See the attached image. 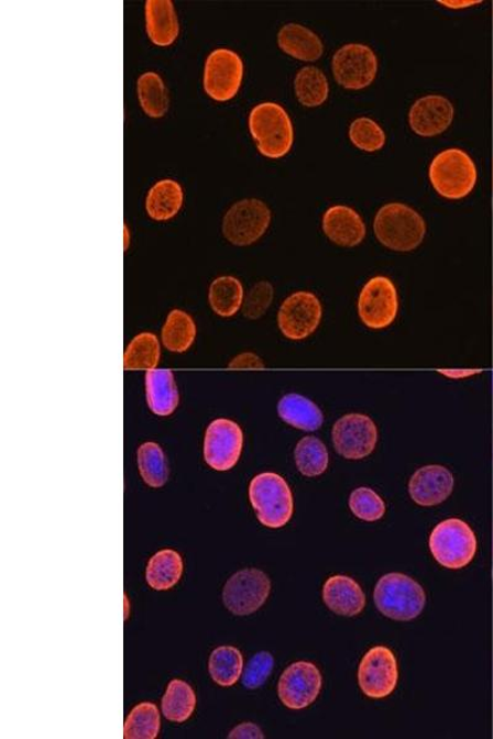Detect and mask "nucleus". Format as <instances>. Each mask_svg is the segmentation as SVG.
Returning <instances> with one entry per match:
<instances>
[{
  "instance_id": "f257e3e1",
  "label": "nucleus",
  "mask_w": 493,
  "mask_h": 739,
  "mask_svg": "<svg viewBox=\"0 0 493 739\" xmlns=\"http://www.w3.org/2000/svg\"><path fill=\"white\" fill-rule=\"evenodd\" d=\"M374 232L377 241L386 249L410 252L424 242L427 225L423 216L413 208L405 203L392 202L377 211Z\"/></svg>"
},
{
  "instance_id": "f03ea898",
  "label": "nucleus",
  "mask_w": 493,
  "mask_h": 739,
  "mask_svg": "<svg viewBox=\"0 0 493 739\" xmlns=\"http://www.w3.org/2000/svg\"><path fill=\"white\" fill-rule=\"evenodd\" d=\"M256 148L264 157L277 159L291 152L294 128L289 114L275 102H262L253 108L249 119Z\"/></svg>"
},
{
  "instance_id": "7ed1b4c3",
  "label": "nucleus",
  "mask_w": 493,
  "mask_h": 739,
  "mask_svg": "<svg viewBox=\"0 0 493 739\" xmlns=\"http://www.w3.org/2000/svg\"><path fill=\"white\" fill-rule=\"evenodd\" d=\"M380 613L396 621L414 620L424 611L426 593L413 578L403 573H388L380 578L374 592Z\"/></svg>"
},
{
  "instance_id": "20e7f679",
  "label": "nucleus",
  "mask_w": 493,
  "mask_h": 739,
  "mask_svg": "<svg viewBox=\"0 0 493 739\" xmlns=\"http://www.w3.org/2000/svg\"><path fill=\"white\" fill-rule=\"evenodd\" d=\"M250 500L256 518L266 528H283L293 517L292 489L282 476L273 472H264L252 479Z\"/></svg>"
},
{
  "instance_id": "39448f33",
  "label": "nucleus",
  "mask_w": 493,
  "mask_h": 739,
  "mask_svg": "<svg viewBox=\"0 0 493 739\" xmlns=\"http://www.w3.org/2000/svg\"><path fill=\"white\" fill-rule=\"evenodd\" d=\"M429 179L435 190L449 200L464 199L474 190L478 170L469 154L450 148L437 154L429 167Z\"/></svg>"
},
{
  "instance_id": "423d86ee",
  "label": "nucleus",
  "mask_w": 493,
  "mask_h": 739,
  "mask_svg": "<svg viewBox=\"0 0 493 739\" xmlns=\"http://www.w3.org/2000/svg\"><path fill=\"white\" fill-rule=\"evenodd\" d=\"M429 549L436 561L449 570H460L475 558L478 540L465 521H441L430 533Z\"/></svg>"
},
{
  "instance_id": "0eeeda50",
  "label": "nucleus",
  "mask_w": 493,
  "mask_h": 739,
  "mask_svg": "<svg viewBox=\"0 0 493 739\" xmlns=\"http://www.w3.org/2000/svg\"><path fill=\"white\" fill-rule=\"evenodd\" d=\"M272 221L269 207L256 199L235 202L226 212L222 223L224 239L231 244L246 246L263 238Z\"/></svg>"
},
{
  "instance_id": "6e6552de",
  "label": "nucleus",
  "mask_w": 493,
  "mask_h": 739,
  "mask_svg": "<svg viewBox=\"0 0 493 739\" xmlns=\"http://www.w3.org/2000/svg\"><path fill=\"white\" fill-rule=\"evenodd\" d=\"M271 588V580L264 572L256 569L242 570L224 584V607L233 615H251L263 607Z\"/></svg>"
},
{
  "instance_id": "1a4fd4ad",
  "label": "nucleus",
  "mask_w": 493,
  "mask_h": 739,
  "mask_svg": "<svg viewBox=\"0 0 493 739\" xmlns=\"http://www.w3.org/2000/svg\"><path fill=\"white\" fill-rule=\"evenodd\" d=\"M398 313V295L388 277L370 279L358 300V315L370 330H384L392 326Z\"/></svg>"
},
{
  "instance_id": "9d476101",
  "label": "nucleus",
  "mask_w": 493,
  "mask_h": 739,
  "mask_svg": "<svg viewBox=\"0 0 493 739\" xmlns=\"http://www.w3.org/2000/svg\"><path fill=\"white\" fill-rule=\"evenodd\" d=\"M241 57L228 48L212 51L204 69V90L216 101H229L238 96L243 79Z\"/></svg>"
},
{
  "instance_id": "9b49d317",
  "label": "nucleus",
  "mask_w": 493,
  "mask_h": 739,
  "mask_svg": "<svg viewBox=\"0 0 493 739\" xmlns=\"http://www.w3.org/2000/svg\"><path fill=\"white\" fill-rule=\"evenodd\" d=\"M243 440V431L233 420L215 419L205 431V462L215 471L233 468L241 457Z\"/></svg>"
},
{
  "instance_id": "f8f14e48",
  "label": "nucleus",
  "mask_w": 493,
  "mask_h": 739,
  "mask_svg": "<svg viewBox=\"0 0 493 739\" xmlns=\"http://www.w3.org/2000/svg\"><path fill=\"white\" fill-rule=\"evenodd\" d=\"M377 68L374 51L362 44H349L339 48L332 60L337 84L349 90H361L372 85Z\"/></svg>"
},
{
  "instance_id": "ddd939ff",
  "label": "nucleus",
  "mask_w": 493,
  "mask_h": 739,
  "mask_svg": "<svg viewBox=\"0 0 493 739\" xmlns=\"http://www.w3.org/2000/svg\"><path fill=\"white\" fill-rule=\"evenodd\" d=\"M377 439V428L365 415H346L337 420L332 429L335 449L348 460H362L372 454Z\"/></svg>"
},
{
  "instance_id": "4468645a",
  "label": "nucleus",
  "mask_w": 493,
  "mask_h": 739,
  "mask_svg": "<svg viewBox=\"0 0 493 739\" xmlns=\"http://www.w3.org/2000/svg\"><path fill=\"white\" fill-rule=\"evenodd\" d=\"M322 305L308 291L295 293L283 302L277 313V326L291 341L310 337L321 323Z\"/></svg>"
},
{
  "instance_id": "2eb2a0df",
  "label": "nucleus",
  "mask_w": 493,
  "mask_h": 739,
  "mask_svg": "<svg viewBox=\"0 0 493 739\" xmlns=\"http://www.w3.org/2000/svg\"><path fill=\"white\" fill-rule=\"evenodd\" d=\"M359 685L372 699H383L395 691L398 669L395 654L385 646L370 650L359 665Z\"/></svg>"
},
{
  "instance_id": "dca6fc26",
  "label": "nucleus",
  "mask_w": 493,
  "mask_h": 739,
  "mask_svg": "<svg viewBox=\"0 0 493 739\" xmlns=\"http://www.w3.org/2000/svg\"><path fill=\"white\" fill-rule=\"evenodd\" d=\"M322 675L310 662H296L287 666L277 684L282 703L293 710L311 705L321 692Z\"/></svg>"
},
{
  "instance_id": "f3484780",
  "label": "nucleus",
  "mask_w": 493,
  "mask_h": 739,
  "mask_svg": "<svg viewBox=\"0 0 493 739\" xmlns=\"http://www.w3.org/2000/svg\"><path fill=\"white\" fill-rule=\"evenodd\" d=\"M454 489V476L440 465L417 470L409 479L410 498L420 507H435L446 501Z\"/></svg>"
},
{
  "instance_id": "a211bd4d",
  "label": "nucleus",
  "mask_w": 493,
  "mask_h": 739,
  "mask_svg": "<svg viewBox=\"0 0 493 739\" xmlns=\"http://www.w3.org/2000/svg\"><path fill=\"white\" fill-rule=\"evenodd\" d=\"M454 119V107L441 96L418 99L409 110V126L418 136L435 137L448 130Z\"/></svg>"
},
{
  "instance_id": "6ab92c4d",
  "label": "nucleus",
  "mask_w": 493,
  "mask_h": 739,
  "mask_svg": "<svg viewBox=\"0 0 493 739\" xmlns=\"http://www.w3.org/2000/svg\"><path fill=\"white\" fill-rule=\"evenodd\" d=\"M322 229L328 240L348 249L361 244L366 233L361 214L342 205L326 211Z\"/></svg>"
},
{
  "instance_id": "aec40b11",
  "label": "nucleus",
  "mask_w": 493,
  "mask_h": 739,
  "mask_svg": "<svg viewBox=\"0 0 493 739\" xmlns=\"http://www.w3.org/2000/svg\"><path fill=\"white\" fill-rule=\"evenodd\" d=\"M328 609L342 616H355L365 608V594L353 578L333 576L328 578L322 591Z\"/></svg>"
},
{
  "instance_id": "412c9836",
  "label": "nucleus",
  "mask_w": 493,
  "mask_h": 739,
  "mask_svg": "<svg viewBox=\"0 0 493 739\" xmlns=\"http://www.w3.org/2000/svg\"><path fill=\"white\" fill-rule=\"evenodd\" d=\"M145 385L147 405L152 413L168 417L176 412L179 393L176 379L169 370H149Z\"/></svg>"
},
{
  "instance_id": "4be33fe9",
  "label": "nucleus",
  "mask_w": 493,
  "mask_h": 739,
  "mask_svg": "<svg viewBox=\"0 0 493 739\" xmlns=\"http://www.w3.org/2000/svg\"><path fill=\"white\" fill-rule=\"evenodd\" d=\"M146 30L154 45L166 47L179 35V23L171 0H147Z\"/></svg>"
},
{
  "instance_id": "5701e85b",
  "label": "nucleus",
  "mask_w": 493,
  "mask_h": 739,
  "mask_svg": "<svg viewBox=\"0 0 493 739\" xmlns=\"http://www.w3.org/2000/svg\"><path fill=\"white\" fill-rule=\"evenodd\" d=\"M277 45L296 59L315 62L324 54V44L320 37L310 29L299 24H287L277 34Z\"/></svg>"
},
{
  "instance_id": "b1692460",
  "label": "nucleus",
  "mask_w": 493,
  "mask_h": 739,
  "mask_svg": "<svg viewBox=\"0 0 493 739\" xmlns=\"http://www.w3.org/2000/svg\"><path fill=\"white\" fill-rule=\"evenodd\" d=\"M277 413L286 424L304 431H315L324 424L320 407L302 395H285L277 404Z\"/></svg>"
},
{
  "instance_id": "393cba45",
  "label": "nucleus",
  "mask_w": 493,
  "mask_h": 739,
  "mask_svg": "<svg viewBox=\"0 0 493 739\" xmlns=\"http://www.w3.org/2000/svg\"><path fill=\"white\" fill-rule=\"evenodd\" d=\"M183 205V189L176 180L164 179L153 185L146 199V211L154 221H168Z\"/></svg>"
},
{
  "instance_id": "a878e982",
  "label": "nucleus",
  "mask_w": 493,
  "mask_h": 739,
  "mask_svg": "<svg viewBox=\"0 0 493 739\" xmlns=\"http://www.w3.org/2000/svg\"><path fill=\"white\" fill-rule=\"evenodd\" d=\"M183 569V560L177 551L162 550L151 558L146 581L154 591H168L180 581Z\"/></svg>"
},
{
  "instance_id": "bb28decb",
  "label": "nucleus",
  "mask_w": 493,
  "mask_h": 739,
  "mask_svg": "<svg viewBox=\"0 0 493 739\" xmlns=\"http://www.w3.org/2000/svg\"><path fill=\"white\" fill-rule=\"evenodd\" d=\"M197 337V324L187 312L173 310L162 328V343L172 353L188 352Z\"/></svg>"
},
{
  "instance_id": "cd10ccee",
  "label": "nucleus",
  "mask_w": 493,
  "mask_h": 739,
  "mask_svg": "<svg viewBox=\"0 0 493 739\" xmlns=\"http://www.w3.org/2000/svg\"><path fill=\"white\" fill-rule=\"evenodd\" d=\"M244 301L243 286L233 276L215 279L209 289V304L220 317H232L241 310Z\"/></svg>"
},
{
  "instance_id": "c85d7f7f",
  "label": "nucleus",
  "mask_w": 493,
  "mask_h": 739,
  "mask_svg": "<svg viewBox=\"0 0 493 739\" xmlns=\"http://www.w3.org/2000/svg\"><path fill=\"white\" fill-rule=\"evenodd\" d=\"M197 706V695L193 687L183 681L169 683L162 699V713L167 720L182 724L188 721Z\"/></svg>"
},
{
  "instance_id": "c756f323",
  "label": "nucleus",
  "mask_w": 493,
  "mask_h": 739,
  "mask_svg": "<svg viewBox=\"0 0 493 739\" xmlns=\"http://www.w3.org/2000/svg\"><path fill=\"white\" fill-rule=\"evenodd\" d=\"M212 681L223 687L239 682L243 673V655L232 646H221L212 651L209 660Z\"/></svg>"
},
{
  "instance_id": "7c9ffc66",
  "label": "nucleus",
  "mask_w": 493,
  "mask_h": 739,
  "mask_svg": "<svg viewBox=\"0 0 493 739\" xmlns=\"http://www.w3.org/2000/svg\"><path fill=\"white\" fill-rule=\"evenodd\" d=\"M294 88L297 100L307 108L322 106L330 95V86L324 71L313 66L299 70L295 77Z\"/></svg>"
},
{
  "instance_id": "2f4dec72",
  "label": "nucleus",
  "mask_w": 493,
  "mask_h": 739,
  "mask_svg": "<svg viewBox=\"0 0 493 739\" xmlns=\"http://www.w3.org/2000/svg\"><path fill=\"white\" fill-rule=\"evenodd\" d=\"M138 95L141 108L150 118L160 119L166 115L169 108L168 92L157 74L147 71L139 78Z\"/></svg>"
},
{
  "instance_id": "473e14b6",
  "label": "nucleus",
  "mask_w": 493,
  "mask_h": 739,
  "mask_svg": "<svg viewBox=\"0 0 493 739\" xmlns=\"http://www.w3.org/2000/svg\"><path fill=\"white\" fill-rule=\"evenodd\" d=\"M140 475L151 488H161L167 484L169 468L164 451L156 443L142 444L138 450Z\"/></svg>"
},
{
  "instance_id": "72a5a7b5",
  "label": "nucleus",
  "mask_w": 493,
  "mask_h": 739,
  "mask_svg": "<svg viewBox=\"0 0 493 739\" xmlns=\"http://www.w3.org/2000/svg\"><path fill=\"white\" fill-rule=\"evenodd\" d=\"M297 470L306 477L325 474L330 464V455L322 441L316 437H305L297 443L294 453Z\"/></svg>"
},
{
  "instance_id": "f704fd0d",
  "label": "nucleus",
  "mask_w": 493,
  "mask_h": 739,
  "mask_svg": "<svg viewBox=\"0 0 493 739\" xmlns=\"http://www.w3.org/2000/svg\"><path fill=\"white\" fill-rule=\"evenodd\" d=\"M161 345L158 338L145 332L132 339L123 354V367L127 370H154L158 366Z\"/></svg>"
},
{
  "instance_id": "c9c22d12",
  "label": "nucleus",
  "mask_w": 493,
  "mask_h": 739,
  "mask_svg": "<svg viewBox=\"0 0 493 739\" xmlns=\"http://www.w3.org/2000/svg\"><path fill=\"white\" fill-rule=\"evenodd\" d=\"M161 730L158 707L152 703H142L132 708L123 725V738L154 739Z\"/></svg>"
},
{
  "instance_id": "e433bc0d",
  "label": "nucleus",
  "mask_w": 493,
  "mask_h": 739,
  "mask_svg": "<svg viewBox=\"0 0 493 739\" xmlns=\"http://www.w3.org/2000/svg\"><path fill=\"white\" fill-rule=\"evenodd\" d=\"M349 140L357 148L372 153L384 147L386 136L384 130L374 120L359 118L349 128Z\"/></svg>"
},
{
  "instance_id": "4c0bfd02",
  "label": "nucleus",
  "mask_w": 493,
  "mask_h": 739,
  "mask_svg": "<svg viewBox=\"0 0 493 739\" xmlns=\"http://www.w3.org/2000/svg\"><path fill=\"white\" fill-rule=\"evenodd\" d=\"M349 508L353 515L364 521H376L385 516V503L372 488L361 487L353 490L349 498Z\"/></svg>"
},
{
  "instance_id": "58836bf2",
  "label": "nucleus",
  "mask_w": 493,
  "mask_h": 739,
  "mask_svg": "<svg viewBox=\"0 0 493 739\" xmlns=\"http://www.w3.org/2000/svg\"><path fill=\"white\" fill-rule=\"evenodd\" d=\"M274 299L273 285L269 282L255 284L243 301V315L251 321L260 320Z\"/></svg>"
},
{
  "instance_id": "ea45409f",
  "label": "nucleus",
  "mask_w": 493,
  "mask_h": 739,
  "mask_svg": "<svg viewBox=\"0 0 493 739\" xmlns=\"http://www.w3.org/2000/svg\"><path fill=\"white\" fill-rule=\"evenodd\" d=\"M274 669V659L270 652H260L252 657L242 673V684L246 690H256L269 680Z\"/></svg>"
},
{
  "instance_id": "a19ab883",
  "label": "nucleus",
  "mask_w": 493,
  "mask_h": 739,
  "mask_svg": "<svg viewBox=\"0 0 493 739\" xmlns=\"http://www.w3.org/2000/svg\"><path fill=\"white\" fill-rule=\"evenodd\" d=\"M265 365L260 356L253 353H243L232 359L230 368H263Z\"/></svg>"
},
{
  "instance_id": "79ce46f5",
  "label": "nucleus",
  "mask_w": 493,
  "mask_h": 739,
  "mask_svg": "<svg viewBox=\"0 0 493 739\" xmlns=\"http://www.w3.org/2000/svg\"><path fill=\"white\" fill-rule=\"evenodd\" d=\"M229 738L231 739H263L264 735L261 728L254 724H242L230 732Z\"/></svg>"
},
{
  "instance_id": "37998d69",
  "label": "nucleus",
  "mask_w": 493,
  "mask_h": 739,
  "mask_svg": "<svg viewBox=\"0 0 493 739\" xmlns=\"http://www.w3.org/2000/svg\"><path fill=\"white\" fill-rule=\"evenodd\" d=\"M438 373L445 375L451 379L465 378L480 373V370H451V368H439Z\"/></svg>"
},
{
  "instance_id": "c03bdc74",
  "label": "nucleus",
  "mask_w": 493,
  "mask_h": 739,
  "mask_svg": "<svg viewBox=\"0 0 493 739\" xmlns=\"http://www.w3.org/2000/svg\"><path fill=\"white\" fill-rule=\"evenodd\" d=\"M439 3L445 4L448 8L459 9L479 4L480 2H439Z\"/></svg>"
}]
</instances>
